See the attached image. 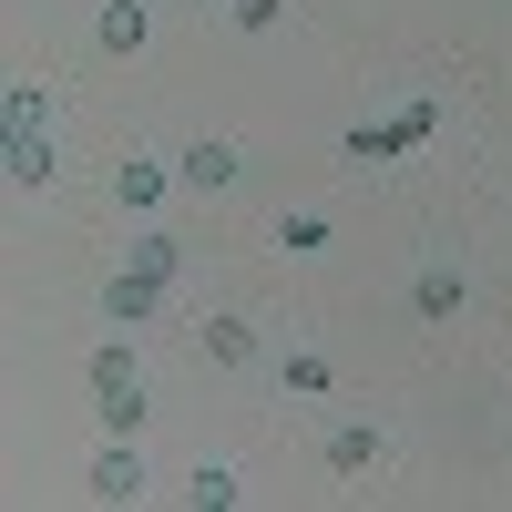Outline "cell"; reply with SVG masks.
<instances>
[{
  "instance_id": "4fadbf2b",
  "label": "cell",
  "mask_w": 512,
  "mask_h": 512,
  "mask_svg": "<svg viewBox=\"0 0 512 512\" xmlns=\"http://www.w3.org/2000/svg\"><path fill=\"white\" fill-rule=\"evenodd\" d=\"M134 267H144V277H164V287H175V267H185V246L164 236V226H144V236H134Z\"/></svg>"
},
{
  "instance_id": "9c48e42d",
  "label": "cell",
  "mask_w": 512,
  "mask_h": 512,
  "mask_svg": "<svg viewBox=\"0 0 512 512\" xmlns=\"http://www.w3.org/2000/svg\"><path fill=\"white\" fill-rule=\"evenodd\" d=\"M93 31H103V52H144V31H154V21H144V0H103V21H93Z\"/></svg>"
},
{
  "instance_id": "5b68a950",
  "label": "cell",
  "mask_w": 512,
  "mask_h": 512,
  "mask_svg": "<svg viewBox=\"0 0 512 512\" xmlns=\"http://www.w3.org/2000/svg\"><path fill=\"white\" fill-rule=\"evenodd\" d=\"M0 164H11V185H52L62 175V154H52V123H11V144H0Z\"/></svg>"
},
{
  "instance_id": "8992f818",
  "label": "cell",
  "mask_w": 512,
  "mask_h": 512,
  "mask_svg": "<svg viewBox=\"0 0 512 512\" xmlns=\"http://www.w3.org/2000/svg\"><path fill=\"white\" fill-rule=\"evenodd\" d=\"M236 164H246L236 144L205 134V144H185V154H175V185H185V195H226V185H236Z\"/></svg>"
},
{
  "instance_id": "30bf717a",
  "label": "cell",
  "mask_w": 512,
  "mask_h": 512,
  "mask_svg": "<svg viewBox=\"0 0 512 512\" xmlns=\"http://www.w3.org/2000/svg\"><path fill=\"white\" fill-rule=\"evenodd\" d=\"M410 308H420V318H461V277H451V267H420V277H410Z\"/></svg>"
},
{
  "instance_id": "7a4b0ae2",
  "label": "cell",
  "mask_w": 512,
  "mask_h": 512,
  "mask_svg": "<svg viewBox=\"0 0 512 512\" xmlns=\"http://www.w3.org/2000/svg\"><path fill=\"white\" fill-rule=\"evenodd\" d=\"M431 134H441V103H410L400 123H349V144H338V154H349V164H390V154H420Z\"/></svg>"
},
{
  "instance_id": "9a60e30c",
  "label": "cell",
  "mask_w": 512,
  "mask_h": 512,
  "mask_svg": "<svg viewBox=\"0 0 512 512\" xmlns=\"http://www.w3.org/2000/svg\"><path fill=\"white\" fill-rule=\"evenodd\" d=\"M277 246H287V256H318V246H328V216H277Z\"/></svg>"
},
{
  "instance_id": "7c38bea8",
  "label": "cell",
  "mask_w": 512,
  "mask_h": 512,
  "mask_svg": "<svg viewBox=\"0 0 512 512\" xmlns=\"http://www.w3.org/2000/svg\"><path fill=\"white\" fill-rule=\"evenodd\" d=\"M185 502H195V512H226V502H236V472H226V461H195V472H185Z\"/></svg>"
},
{
  "instance_id": "277c9868",
  "label": "cell",
  "mask_w": 512,
  "mask_h": 512,
  "mask_svg": "<svg viewBox=\"0 0 512 512\" xmlns=\"http://www.w3.org/2000/svg\"><path fill=\"white\" fill-rule=\"evenodd\" d=\"M164 195H175V164H154V154H123L113 164V205H123V216H154Z\"/></svg>"
},
{
  "instance_id": "52a82bcc",
  "label": "cell",
  "mask_w": 512,
  "mask_h": 512,
  "mask_svg": "<svg viewBox=\"0 0 512 512\" xmlns=\"http://www.w3.org/2000/svg\"><path fill=\"white\" fill-rule=\"evenodd\" d=\"M379 451H390V441H379L369 420H338V431H328V472H338V482H359V472H379Z\"/></svg>"
},
{
  "instance_id": "ba28073f",
  "label": "cell",
  "mask_w": 512,
  "mask_h": 512,
  "mask_svg": "<svg viewBox=\"0 0 512 512\" xmlns=\"http://www.w3.org/2000/svg\"><path fill=\"white\" fill-rule=\"evenodd\" d=\"M154 308H164V277H144V267H123L103 287V318H154Z\"/></svg>"
},
{
  "instance_id": "3957f363",
  "label": "cell",
  "mask_w": 512,
  "mask_h": 512,
  "mask_svg": "<svg viewBox=\"0 0 512 512\" xmlns=\"http://www.w3.org/2000/svg\"><path fill=\"white\" fill-rule=\"evenodd\" d=\"M82 492H93V502H134V492H144V451H134V431H113V441L93 451Z\"/></svg>"
},
{
  "instance_id": "6da1fadb",
  "label": "cell",
  "mask_w": 512,
  "mask_h": 512,
  "mask_svg": "<svg viewBox=\"0 0 512 512\" xmlns=\"http://www.w3.org/2000/svg\"><path fill=\"white\" fill-rule=\"evenodd\" d=\"M93 410H103V431H144V369H134V349L123 338H103L93 349Z\"/></svg>"
},
{
  "instance_id": "8fae6325",
  "label": "cell",
  "mask_w": 512,
  "mask_h": 512,
  "mask_svg": "<svg viewBox=\"0 0 512 512\" xmlns=\"http://www.w3.org/2000/svg\"><path fill=\"white\" fill-rule=\"evenodd\" d=\"M205 359H216V369H246V359H256V328H246V318H205Z\"/></svg>"
},
{
  "instance_id": "2e32d148",
  "label": "cell",
  "mask_w": 512,
  "mask_h": 512,
  "mask_svg": "<svg viewBox=\"0 0 512 512\" xmlns=\"http://www.w3.org/2000/svg\"><path fill=\"white\" fill-rule=\"evenodd\" d=\"M226 11H236V31H277V21H287V0H226Z\"/></svg>"
},
{
  "instance_id": "5bb4252c",
  "label": "cell",
  "mask_w": 512,
  "mask_h": 512,
  "mask_svg": "<svg viewBox=\"0 0 512 512\" xmlns=\"http://www.w3.org/2000/svg\"><path fill=\"white\" fill-rule=\"evenodd\" d=\"M328 379H338V369H328L318 349H297V359H287V390H297V400H328Z\"/></svg>"
}]
</instances>
